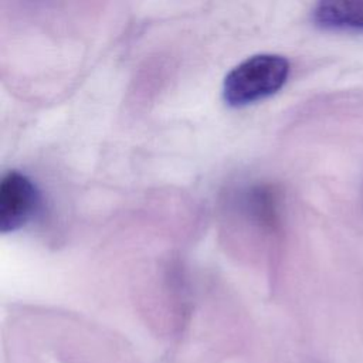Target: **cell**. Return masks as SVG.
<instances>
[{"label": "cell", "mask_w": 363, "mask_h": 363, "mask_svg": "<svg viewBox=\"0 0 363 363\" xmlns=\"http://www.w3.org/2000/svg\"><path fill=\"white\" fill-rule=\"evenodd\" d=\"M313 21L333 31H363V0L319 1L312 11Z\"/></svg>", "instance_id": "cell-3"}, {"label": "cell", "mask_w": 363, "mask_h": 363, "mask_svg": "<svg viewBox=\"0 0 363 363\" xmlns=\"http://www.w3.org/2000/svg\"><path fill=\"white\" fill-rule=\"evenodd\" d=\"M289 62L278 54H255L235 65L224 78L223 96L228 105L240 106L277 92L286 81Z\"/></svg>", "instance_id": "cell-1"}, {"label": "cell", "mask_w": 363, "mask_h": 363, "mask_svg": "<svg viewBox=\"0 0 363 363\" xmlns=\"http://www.w3.org/2000/svg\"><path fill=\"white\" fill-rule=\"evenodd\" d=\"M38 206V191L23 173L10 170L0 182V230L3 233L23 227Z\"/></svg>", "instance_id": "cell-2"}]
</instances>
